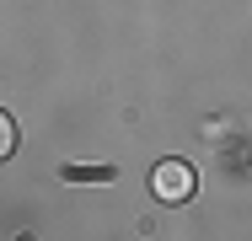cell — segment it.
I'll return each mask as SVG.
<instances>
[{
	"label": "cell",
	"instance_id": "obj_3",
	"mask_svg": "<svg viewBox=\"0 0 252 241\" xmlns=\"http://www.w3.org/2000/svg\"><path fill=\"white\" fill-rule=\"evenodd\" d=\"M0 150H5V155L16 150V123H11V118H0Z\"/></svg>",
	"mask_w": 252,
	"mask_h": 241
},
{
	"label": "cell",
	"instance_id": "obj_2",
	"mask_svg": "<svg viewBox=\"0 0 252 241\" xmlns=\"http://www.w3.org/2000/svg\"><path fill=\"white\" fill-rule=\"evenodd\" d=\"M64 177H70V182H75V177H81V182H102V177H107V166H81V172H75V166H64Z\"/></svg>",
	"mask_w": 252,
	"mask_h": 241
},
{
	"label": "cell",
	"instance_id": "obj_1",
	"mask_svg": "<svg viewBox=\"0 0 252 241\" xmlns=\"http://www.w3.org/2000/svg\"><path fill=\"white\" fill-rule=\"evenodd\" d=\"M151 188L156 198H166V204H183L188 193H193V166H183V161H161L151 172Z\"/></svg>",
	"mask_w": 252,
	"mask_h": 241
}]
</instances>
